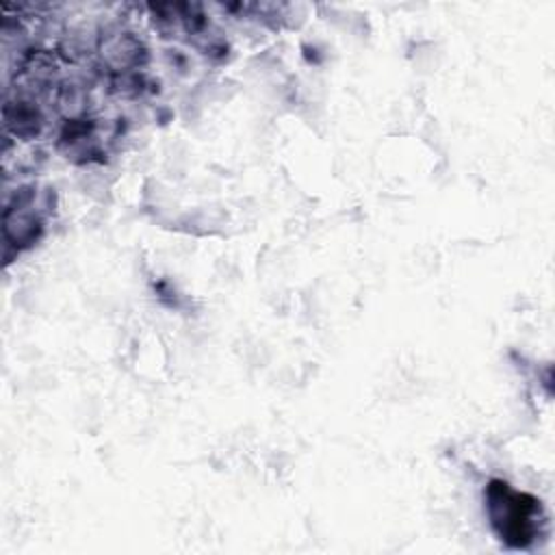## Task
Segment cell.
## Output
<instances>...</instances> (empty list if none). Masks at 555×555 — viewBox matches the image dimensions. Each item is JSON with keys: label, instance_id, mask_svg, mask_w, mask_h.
<instances>
[{"label": "cell", "instance_id": "6da1fadb", "mask_svg": "<svg viewBox=\"0 0 555 555\" xmlns=\"http://www.w3.org/2000/svg\"><path fill=\"white\" fill-rule=\"evenodd\" d=\"M488 501L490 516L501 540L514 546H525L527 542L533 540L535 501L531 496L516 494L507 488V483L492 481L488 488Z\"/></svg>", "mask_w": 555, "mask_h": 555}]
</instances>
